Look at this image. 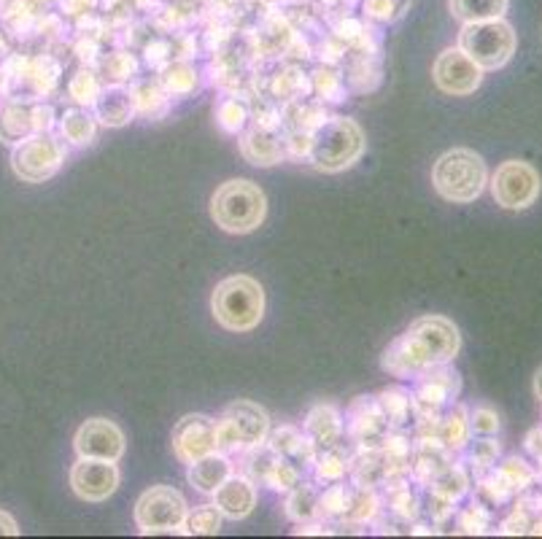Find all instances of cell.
I'll return each mask as SVG.
<instances>
[{"instance_id":"cell-34","label":"cell","mask_w":542,"mask_h":539,"mask_svg":"<svg viewBox=\"0 0 542 539\" xmlns=\"http://www.w3.org/2000/svg\"><path fill=\"white\" fill-rule=\"evenodd\" d=\"M265 483L267 486L278 488V491H292V488L300 483V472H297V467L289 464V461L278 459L276 464H273V469H270V475H267Z\"/></svg>"},{"instance_id":"cell-37","label":"cell","mask_w":542,"mask_h":539,"mask_svg":"<svg viewBox=\"0 0 542 539\" xmlns=\"http://www.w3.org/2000/svg\"><path fill=\"white\" fill-rule=\"evenodd\" d=\"M489 510L483 507V504H472V507H467L462 515V526L467 531H486L489 529Z\"/></svg>"},{"instance_id":"cell-8","label":"cell","mask_w":542,"mask_h":539,"mask_svg":"<svg viewBox=\"0 0 542 539\" xmlns=\"http://www.w3.org/2000/svg\"><path fill=\"white\" fill-rule=\"evenodd\" d=\"M189 504L181 491L170 486L146 488L135 502V526L141 534L187 531Z\"/></svg>"},{"instance_id":"cell-5","label":"cell","mask_w":542,"mask_h":539,"mask_svg":"<svg viewBox=\"0 0 542 539\" xmlns=\"http://www.w3.org/2000/svg\"><path fill=\"white\" fill-rule=\"evenodd\" d=\"M267 216V197L254 181L232 178L211 197V219L232 235L254 232Z\"/></svg>"},{"instance_id":"cell-42","label":"cell","mask_w":542,"mask_h":539,"mask_svg":"<svg viewBox=\"0 0 542 539\" xmlns=\"http://www.w3.org/2000/svg\"><path fill=\"white\" fill-rule=\"evenodd\" d=\"M0 534H6V537H17L19 534L17 521L9 513H3V510H0Z\"/></svg>"},{"instance_id":"cell-9","label":"cell","mask_w":542,"mask_h":539,"mask_svg":"<svg viewBox=\"0 0 542 539\" xmlns=\"http://www.w3.org/2000/svg\"><path fill=\"white\" fill-rule=\"evenodd\" d=\"M65 149L63 143L52 138L49 133L27 135L25 141L17 143L11 165L19 178H25L30 184H41L46 178H52L57 170L63 168Z\"/></svg>"},{"instance_id":"cell-6","label":"cell","mask_w":542,"mask_h":539,"mask_svg":"<svg viewBox=\"0 0 542 539\" xmlns=\"http://www.w3.org/2000/svg\"><path fill=\"white\" fill-rule=\"evenodd\" d=\"M516 30L505 17L470 22L459 33V49L470 57L480 71H499L516 54Z\"/></svg>"},{"instance_id":"cell-25","label":"cell","mask_w":542,"mask_h":539,"mask_svg":"<svg viewBox=\"0 0 542 539\" xmlns=\"http://www.w3.org/2000/svg\"><path fill=\"white\" fill-rule=\"evenodd\" d=\"M36 133V124H33V111L25 108H9L3 119H0V135L11 143L25 141L27 135Z\"/></svg>"},{"instance_id":"cell-32","label":"cell","mask_w":542,"mask_h":539,"mask_svg":"<svg viewBox=\"0 0 542 539\" xmlns=\"http://www.w3.org/2000/svg\"><path fill=\"white\" fill-rule=\"evenodd\" d=\"M100 81L98 76H92L89 71H81L73 76L71 81V98L79 103V106H92L100 95Z\"/></svg>"},{"instance_id":"cell-13","label":"cell","mask_w":542,"mask_h":539,"mask_svg":"<svg viewBox=\"0 0 542 539\" xmlns=\"http://www.w3.org/2000/svg\"><path fill=\"white\" fill-rule=\"evenodd\" d=\"M173 453L184 464H195L216 451V421L203 413H189L173 426Z\"/></svg>"},{"instance_id":"cell-1","label":"cell","mask_w":542,"mask_h":539,"mask_svg":"<svg viewBox=\"0 0 542 539\" xmlns=\"http://www.w3.org/2000/svg\"><path fill=\"white\" fill-rule=\"evenodd\" d=\"M462 348V335L454 321L445 316H421L397 337L383 354V370L397 378L421 375V372L448 364Z\"/></svg>"},{"instance_id":"cell-15","label":"cell","mask_w":542,"mask_h":539,"mask_svg":"<svg viewBox=\"0 0 542 539\" xmlns=\"http://www.w3.org/2000/svg\"><path fill=\"white\" fill-rule=\"evenodd\" d=\"M95 108V119L106 127H125L133 122L138 114V103H135V89L125 84H111V87L100 89L98 100L92 103Z\"/></svg>"},{"instance_id":"cell-28","label":"cell","mask_w":542,"mask_h":539,"mask_svg":"<svg viewBox=\"0 0 542 539\" xmlns=\"http://www.w3.org/2000/svg\"><path fill=\"white\" fill-rule=\"evenodd\" d=\"M383 418H389L391 424H405L413 410V397L400 389H389L381 394Z\"/></svg>"},{"instance_id":"cell-22","label":"cell","mask_w":542,"mask_h":539,"mask_svg":"<svg viewBox=\"0 0 542 539\" xmlns=\"http://www.w3.org/2000/svg\"><path fill=\"white\" fill-rule=\"evenodd\" d=\"M470 434V416H467V410L462 405L454 407L440 424V442H443L445 451H462L467 440H470Z\"/></svg>"},{"instance_id":"cell-40","label":"cell","mask_w":542,"mask_h":539,"mask_svg":"<svg viewBox=\"0 0 542 539\" xmlns=\"http://www.w3.org/2000/svg\"><path fill=\"white\" fill-rule=\"evenodd\" d=\"M394 513H400L402 518H416L418 515L416 496L410 494V491H402V494L394 499Z\"/></svg>"},{"instance_id":"cell-12","label":"cell","mask_w":542,"mask_h":539,"mask_svg":"<svg viewBox=\"0 0 542 539\" xmlns=\"http://www.w3.org/2000/svg\"><path fill=\"white\" fill-rule=\"evenodd\" d=\"M79 459L119 461L125 456V432L108 418H87L73 437Z\"/></svg>"},{"instance_id":"cell-26","label":"cell","mask_w":542,"mask_h":539,"mask_svg":"<svg viewBox=\"0 0 542 539\" xmlns=\"http://www.w3.org/2000/svg\"><path fill=\"white\" fill-rule=\"evenodd\" d=\"M224 515L216 504H200L187 515V531L189 534H219L222 531Z\"/></svg>"},{"instance_id":"cell-33","label":"cell","mask_w":542,"mask_h":539,"mask_svg":"<svg viewBox=\"0 0 542 539\" xmlns=\"http://www.w3.org/2000/svg\"><path fill=\"white\" fill-rule=\"evenodd\" d=\"M348 504H351V496H348L346 486L340 483H329V488L319 496V507L327 515H346Z\"/></svg>"},{"instance_id":"cell-29","label":"cell","mask_w":542,"mask_h":539,"mask_svg":"<svg viewBox=\"0 0 542 539\" xmlns=\"http://www.w3.org/2000/svg\"><path fill=\"white\" fill-rule=\"evenodd\" d=\"M470 488V480L464 478V472L459 467H445L435 480V494L451 499V502H459V496L467 494Z\"/></svg>"},{"instance_id":"cell-17","label":"cell","mask_w":542,"mask_h":539,"mask_svg":"<svg viewBox=\"0 0 542 539\" xmlns=\"http://www.w3.org/2000/svg\"><path fill=\"white\" fill-rule=\"evenodd\" d=\"M232 475V464L227 459V453H208L203 459H197L195 464H189V483L200 494L214 496L219 488L227 483Z\"/></svg>"},{"instance_id":"cell-31","label":"cell","mask_w":542,"mask_h":539,"mask_svg":"<svg viewBox=\"0 0 542 539\" xmlns=\"http://www.w3.org/2000/svg\"><path fill=\"white\" fill-rule=\"evenodd\" d=\"M246 122H249V111H246V106L238 103V100H224L222 106H219V124H222L224 133H243Z\"/></svg>"},{"instance_id":"cell-43","label":"cell","mask_w":542,"mask_h":539,"mask_svg":"<svg viewBox=\"0 0 542 539\" xmlns=\"http://www.w3.org/2000/svg\"><path fill=\"white\" fill-rule=\"evenodd\" d=\"M534 394H537V399L542 402V367L537 370V375H534Z\"/></svg>"},{"instance_id":"cell-39","label":"cell","mask_w":542,"mask_h":539,"mask_svg":"<svg viewBox=\"0 0 542 539\" xmlns=\"http://www.w3.org/2000/svg\"><path fill=\"white\" fill-rule=\"evenodd\" d=\"M348 507H359V510H348V513L354 515L356 521H367V518H373L375 515V507H378V502H375L373 494H359V499L356 502H351Z\"/></svg>"},{"instance_id":"cell-11","label":"cell","mask_w":542,"mask_h":539,"mask_svg":"<svg viewBox=\"0 0 542 539\" xmlns=\"http://www.w3.org/2000/svg\"><path fill=\"white\" fill-rule=\"evenodd\" d=\"M432 79H435L437 89L445 92V95L467 98V95H472V92L480 87L483 71H480L478 65H475L459 46H451V49H445L435 60V65H432Z\"/></svg>"},{"instance_id":"cell-23","label":"cell","mask_w":542,"mask_h":539,"mask_svg":"<svg viewBox=\"0 0 542 539\" xmlns=\"http://www.w3.org/2000/svg\"><path fill=\"white\" fill-rule=\"evenodd\" d=\"M319 494L316 488L308 486V483H297L292 488V494L286 499V515L297 523H308L319 515Z\"/></svg>"},{"instance_id":"cell-4","label":"cell","mask_w":542,"mask_h":539,"mask_svg":"<svg viewBox=\"0 0 542 539\" xmlns=\"http://www.w3.org/2000/svg\"><path fill=\"white\" fill-rule=\"evenodd\" d=\"M489 184V170L472 149H451L440 154L432 168V186L448 203H475Z\"/></svg>"},{"instance_id":"cell-21","label":"cell","mask_w":542,"mask_h":539,"mask_svg":"<svg viewBox=\"0 0 542 539\" xmlns=\"http://www.w3.org/2000/svg\"><path fill=\"white\" fill-rule=\"evenodd\" d=\"M60 133L73 146H89L98 135V119L81 108H73V111H65L60 119Z\"/></svg>"},{"instance_id":"cell-35","label":"cell","mask_w":542,"mask_h":539,"mask_svg":"<svg viewBox=\"0 0 542 539\" xmlns=\"http://www.w3.org/2000/svg\"><path fill=\"white\" fill-rule=\"evenodd\" d=\"M470 429L475 434L491 437V434H497L499 429V416L491 407H475L470 413Z\"/></svg>"},{"instance_id":"cell-3","label":"cell","mask_w":542,"mask_h":539,"mask_svg":"<svg viewBox=\"0 0 542 539\" xmlns=\"http://www.w3.org/2000/svg\"><path fill=\"white\" fill-rule=\"evenodd\" d=\"M211 313L227 332H251L265 319V289L251 275H230L216 283L211 294Z\"/></svg>"},{"instance_id":"cell-19","label":"cell","mask_w":542,"mask_h":539,"mask_svg":"<svg viewBox=\"0 0 542 539\" xmlns=\"http://www.w3.org/2000/svg\"><path fill=\"white\" fill-rule=\"evenodd\" d=\"M240 154L259 168H270L284 160V143L278 141V135H273L267 127H254L243 135L240 141Z\"/></svg>"},{"instance_id":"cell-18","label":"cell","mask_w":542,"mask_h":539,"mask_svg":"<svg viewBox=\"0 0 542 539\" xmlns=\"http://www.w3.org/2000/svg\"><path fill=\"white\" fill-rule=\"evenodd\" d=\"M343 434V416L335 405H316L305 418V437L313 442V448H332L338 445Z\"/></svg>"},{"instance_id":"cell-10","label":"cell","mask_w":542,"mask_h":539,"mask_svg":"<svg viewBox=\"0 0 542 539\" xmlns=\"http://www.w3.org/2000/svg\"><path fill=\"white\" fill-rule=\"evenodd\" d=\"M542 181L540 173L521 160L502 162L491 178V195L497 200V205L507 208V211H524L534 200L540 197Z\"/></svg>"},{"instance_id":"cell-2","label":"cell","mask_w":542,"mask_h":539,"mask_svg":"<svg viewBox=\"0 0 542 539\" xmlns=\"http://www.w3.org/2000/svg\"><path fill=\"white\" fill-rule=\"evenodd\" d=\"M365 154V133L348 116H329L308 138V160L321 173H340Z\"/></svg>"},{"instance_id":"cell-41","label":"cell","mask_w":542,"mask_h":539,"mask_svg":"<svg viewBox=\"0 0 542 539\" xmlns=\"http://www.w3.org/2000/svg\"><path fill=\"white\" fill-rule=\"evenodd\" d=\"M526 451L532 453L534 459L542 464V426L540 429H534V432H529V437H526Z\"/></svg>"},{"instance_id":"cell-30","label":"cell","mask_w":542,"mask_h":539,"mask_svg":"<svg viewBox=\"0 0 542 539\" xmlns=\"http://www.w3.org/2000/svg\"><path fill=\"white\" fill-rule=\"evenodd\" d=\"M497 472L505 478V483L513 488V491H524V488H529L534 483V469L521 459H507Z\"/></svg>"},{"instance_id":"cell-14","label":"cell","mask_w":542,"mask_h":539,"mask_svg":"<svg viewBox=\"0 0 542 539\" xmlns=\"http://www.w3.org/2000/svg\"><path fill=\"white\" fill-rule=\"evenodd\" d=\"M71 488L73 494L84 502H106L108 496H114L116 488H119L116 461L79 459L71 469Z\"/></svg>"},{"instance_id":"cell-38","label":"cell","mask_w":542,"mask_h":539,"mask_svg":"<svg viewBox=\"0 0 542 539\" xmlns=\"http://www.w3.org/2000/svg\"><path fill=\"white\" fill-rule=\"evenodd\" d=\"M365 9L375 19H394L400 14V6L394 0H365Z\"/></svg>"},{"instance_id":"cell-20","label":"cell","mask_w":542,"mask_h":539,"mask_svg":"<svg viewBox=\"0 0 542 539\" xmlns=\"http://www.w3.org/2000/svg\"><path fill=\"white\" fill-rule=\"evenodd\" d=\"M507 3H510V0H448L451 14H454L462 25L505 17Z\"/></svg>"},{"instance_id":"cell-7","label":"cell","mask_w":542,"mask_h":539,"mask_svg":"<svg viewBox=\"0 0 542 539\" xmlns=\"http://www.w3.org/2000/svg\"><path fill=\"white\" fill-rule=\"evenodd\" d=\"M267 434H270V416L265 407L249 399H238L224 410L222 418H216V451L243 453L262 448Z\"/></svg>"},{"instance_id":"cell-36","label":"cell","mask_w":542,"mask_h":539,"mask_svg":"<svg viewBox=\"0 0 542 539\" xmlns=\"http://www.w3.org/2000/svg\"><path fill=\"white\" fill-rule=\"evenodd\" d=\"M497 456H499V442H494L491 437H486V440H480L472 445V461L480 464V467H494V464H497Z\"/></svg>"},{"instance_id":"cell-16","label":"cell","mask_w":542,"mask_h":539,"mask_svg":"<svg viewBox=\"0 0 542 539\" xmlns=\"http://www.w3.org/2000/svg\"><path fill=\"white\" fill-rule=\"evenodd\" d=\"M214 499V504L222 510L224 518L243 521L257 507V486H254V480L243 478V475H230L227 483L216 491Z\"/></svg>"},{"instance_id":"cell-24","label":"cell","mask_w":542,"mask_h":539,"mask_svg":"<svg viewBox=\"0 0 542 539\" xmlns=\"http://www.w3.org/2000/svg\"><path fill=\"white\" fill-rule=\"evenodd\" d=\"M316 478H319V483H340V480L346 478L348 472V459L346 453H340L335 445L332 448H324L321 451V456H316Z\"/></svg>"},{"instance_id":"cell-27","label":"cell","mask_w":542,"mask_h":539,"mask_svg":"<svg viewBox=\"0 0 542 539\" xmlns=\"http://www.w3.org/2000/svg\"><path fill=\"white\" fill-rule=\"evenodd\" d=\"M162 87H165L168 95H189L197 87V71L192 65L176 62L162 73Z\"/></svg>"}]
</instances>
